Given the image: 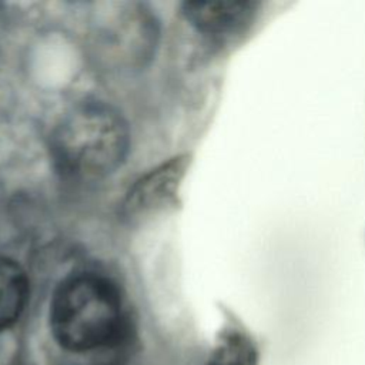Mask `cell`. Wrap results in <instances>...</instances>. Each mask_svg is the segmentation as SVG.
I'll return each instance as SVG.
<instances>
[{
  "mask_svg": "<svg viewBox=\"0 0 365 365\" xmlns=\"http://www.w3.org/2000/svg\"><path fill=\"white\" fill-rule=\"evenodd\" d=\"M124 327L118 291L107 278L83 272L57 287L50 304V329L64 349L87 352L113 345Z\"/></svg>",
  "mask_w": 365,
  "mask_h": 365,
  "instance_id": "6da1fadb",
  "label": "cell"
},
{
  "mask_svg": "<svg viewBox=\"0 0 365 365\" xmlns=\"http://www.w3.org/2000/svg\"><path fill=\"white\" fill-rule=\"evenodd\" d=\"M128 150L124 120L110 107L86 104L68 113L53 135L57 164L68 175L98 178L114 171Z\"/></svg>",
  "mask_w": 365,
  "mask_h": 365,
  "instance_id": "7a4b0ae2",
  "label": "cell"
},
{
  "mask_svg": "<svg viewBox=\"0 0 365 365\" xmlns=\"http://www.w3.org/2000/svg\"><path fill=\"white\" fill-rule=\"evenodd\" d=\"M184 11L190 21L201 31L225 36L240 31L254 13V3L248 0L188 1Z\"/></svg>",
  "mask_w": 365,
  "mask_h": 365,
  "instance_id": "3957f363",
  "label": "cell"
},
{
  "mask_svg": "<svg viewBox=\"0 0 365 365\" xmlns=\"http://www.w3.org/2000/svg\"><path fill=\"white\" fill-rule=\"evenodd\" d=\"M184 173L182 158H175L138 181L125 202L128 215H140L167 204L175 194Z\"/></svg>",
  "mask_w": 365,
  "mask_h": 365,
  "instance_id": "277c9868",
  "label": "cell"
},
{
  "mask_svg": "<svg viewBox=\"0 0 365 365\" xmlns=\"http://www.w3.org/2000/svg\"><path fill=\"white\" fill-rule=\"evenodd\" d=\"M27 297L29 281L24 269L16 261L0 257V332L20 318Z\"/></svg>",
  "mask_w": 365,
  "mask_h": 365,
  "instance_id": "5b68a950",
  "label": "cell"
},
{
  "mask_svg": "<svg viewBox=\"0 0 365 365\" xmlns=\"http://www.w3.org/2000/svg\"><path fill=\"white\" fill-rule=\"evenodd\" d=\"M259 352L255 342L237 329L225 331L215 342L207 365H258Z\"/></svg>",
  "mask_w": 365,
  "mask_h": 365,
  "instance_id": "8992f818",
  "label": "cell"
}]
</instances>
